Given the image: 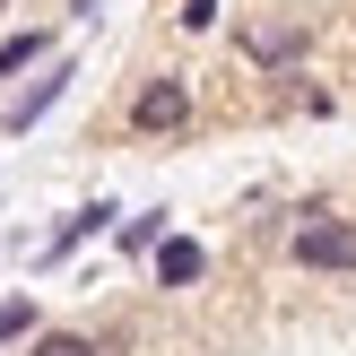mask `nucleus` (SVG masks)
<instances>
[{"mask_svg": "<svg viewBox=\"0 0 356 356\" xmlns=\"http://www.w3.org/2000/svg\"><path fill=\"white\" fill-rule=\"evenodd\" d=\"M287 261L313 278H356V218H339V209H305L287 235Z\"/></svg>", "mask_w": 356, "mask_h": 356, "instance_id": "1", "label": "nucleus"}, {"mask_svg": "<svg viewBox=\"0 0 356 356\" xmlns=\"http://www.w3.org/2000/svg\"><path fill=\"white\" fill-rule=\"evenodd\" d=\"M0 9H9V0H0Z\"/></svg>", "mask_w": 356, "mask_h": 356, "instance_id": "12", "label": "nucleus"}, {"mask_svg": "<svg viewBox=\"0 0 356 356\" xmlns=\"http://www.w3.org/2000/svg\"><path fill=\"white\" fill-rule=\"evenodd\" d=\"M305 52H313V26H305V17H278V26H243V61H252V70H270V79H287Z\"/></svg>", "mask_w": 356, "mask_h": 356, "instance_id": "3", "label": "nucleus"}, {"mask_svg": "<svg viewBox=\"0 0 356 356\" xmlns=\"http://www.w3.org/2000/svg\"><path fill=\"white\" fill-rule=\"evenodd\" d=\"M156 243H165V209H148V218L122 226V252H156Z\"/></svg>", "mask_w": 356, "mask_h": 356, "instance_id": "10", "label": "nucleus"}, {"mask_svg": "<svg viewBox=\"0 0 356 356\" xmlns=\"http://www.w3.org/2000/svg\"><path fill=\"white\" fill-rule=\"evenodd\" d=\"M17 339H35V296H9V305H0V356Z\"/></svg>", "mask_w": 356, "mask_h": 356, "instance_id": "9", "label": "nucleus"}, {"mask_svg": "<svg viewBox=\"0 0 356 356\" xmlns=\"http://www.w3.org/2000/svg\"><path fill=\"white\" fill-rule=\"evenodd\" d=\"M218 26V0H183V35H209Z\"/></svg>", "mask_w": 356, "mask_h": 356, "instance_id": "11", "label": "nucleus"}, {"mask_svg": "<svg viewBox=\"0 0 356 356\" xmlns=\"http://www.w3.org/2000/svg\"><path fill=\"white\" fill-rule=\"evenodd\" d=\"M70 79H79V61H52V70H44V79H35V87H26V96H17V104H9L0 122H9V131H35V122H44L52 104L70 96Z\"/></svg>", "mask_w": 356, "mask_h": 356, "instance_id": "6", "label": "nucleus"}, {"mask_svg": "<svg viewBox=\"0 0 356 356\" xmlns=\"http://www.w3.org/2000/svg\"><path fill=\"white\" fill-rule=\"evenodd\" d=\"M113 218H122V209H113V200H87V209H70V218H61V226H52V243H44V270H61V261H70V252H79V243H87V235H104V226H113Z\"/></svg>", "mask_w": 356, "mask_h": 356, "instance_id": "5", "label": "nucleus"}, {"mask_svg": "<svg viewBox=\"0 0 356 356\" xmlns=\"http://www.w3.org/2000/svg\"><path fill=\"white\" fill-rule=\"evenodd\" d=\"M148 270H156V287L183 296V287H200V278H209V243H200V235H165V243L148 252Z\"/></svg>", "mask_w": 356, "mask_h": 356, "instance_id": "4", "label": "nucleus"}, {"mask_svg": "<svg viewBox=\"0 0 356 356\" xmlns=\"http://www.w3.org/2000/svg\"><path fill=\"white\" fill-rule=\"evenodd\" d=\"M26 356H104V339H87V330H35Z\"/></svg>", "mask_w": 356, "mask_h": 356, "instance_id": "8", "label": "nucleus"}, {"mask_svg": "<svg viewBox=\"0 0 356 356\" xmlns=\"http://www.w3.org/2000/svg\"><path fill=\"white\" fill-rule=\"evenodd\" d=\"M183 122H191V87L174 79V70H165V79H148V87L131 96V131H139V139H174Z\"/></svg>", "mask_w": 356, "mask_h": 356, "instance_id": "2", "label": "nucleus"}, {"mask_svg": "<svg viewBox=\"0 0 356 356\" xmlns=\"http://www.w3.org/2000/svg\"><path fill=\"white\" fill-rule=\"evenodd\" d=\"M44 52H52V35H44V26L9 35V44H0V79H17V70H35V61H44Z\"/></svg>", "mask_w": 356, "mask_h": 356, "instance_id": "7", "label": "nucleus"}]
</instances>
